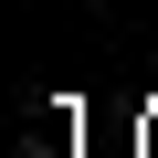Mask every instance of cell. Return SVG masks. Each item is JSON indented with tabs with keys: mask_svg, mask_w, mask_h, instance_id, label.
I'll list each match as a JSON object with an SVG mask.
<instances>
[{
	"mask_svg": "<svg viewBox=\"0 0 158 158\" xmlns=\"http://www.w3.org/2000/svg\"><path fill=\"white\" fill-rule=\"evenodd\" d=\"M21 158H74V106H63V116H53V127H42V137H32V148H21Z\"/></svg>",
	"mask_w": 158,
	"mask_h": 158,
	"instance_id": "6da1fadb",
	"label": "cell"
},
{
	"mask_svg": "<svg viewBox=\"0 0 158 158\" xmlns=\"http://www.w3.org/2000/svg\"><path fill=\"white\" fill-rule=\"evenodd\" d=\"M137 158H158V116H137Z\"/></svg>",
	"mask_w": 158,
	"mask_h": 158,
	"instance_id": "7a4b0ae2",
	"label": "cell"
}]
</instances>
